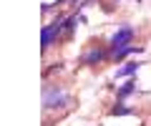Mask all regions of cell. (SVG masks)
Listing matches in <instances>:
<instances>
[{"label": "cell", "mask_w": 151, "mask_h": 126, "mask_svg": "<svg viewBox=\"0 0 151 126\" xmlns=\"http://www.w3.org/2000/svg\"><path fill=\"white\" fill-rule=\"evenodd\" d=\"M131 114H134V111L126 109L124 104H119V106H113V109H111V116H131Z\"/></svg>", "instance_id": "ba28073f"}, {"label": "cell", "mask_w": 151, "mask_h": 126, "mask_svg": "<svg viewBox=\"0 0 151 126\" xmlns=\"http://www.w3.org/2000/svg\"><path fill=\"white\" fill-rule=\"evenodd\" d=\"M131 38H134V28H131V25L119 28V30H116V35L111 38V53H116V50H121V48H129Z\"/></svg>", "instance_id": "7a4b0ae2"}, {"label": "cell", "mask_w": 151, "mask_h": 126, "mask_svg": "<svg viewBox=\"0 0 151 126\" xmlns=\"http://www.w3.org/2000/svg\"><path fill=\"white\" fill-rule=\"evenodd\" d=\"M63 18H58L55 23H50V25L43 28V40H40V48H50V43H53L55 38L60 35V30H63Z\"/></svg>", "instance_id": "3957f363"}, {"label": "cell", "mask_w": 151, "mask_h": 126, "mask_svg": "<svg viewBox=\"0 0 151 126\" xmlns=\"http://www.w3.org/2000/svg\"><path fill=\"white\" fill-rule=\"evenodd\" d=\"M131 53H144V48L141 45H129V48H121L116 50V53H111L113 58H124V55H131Z\"/></svg>", "instance_id": "5b68a950"}, {"label": "cell", "mask_w": 151, "mask_h": 126, "mask_svg": "<svg viewBox=\"0 0 151 126\" xmlns=\"http://www.w3.org/2000/svg\"><path fill=\"white\" fill-rule=\"evenodd\" d=\"M136 71H139V63H126V66L124 68H119V71H116V76H131V73H136Z\"/></svg>", "instance_id": "52a82bcc"}, {"label": "cell", "mask_w": 151, "mask_h": 126, "mask_svg": "<svg viewBox=\"0 0 151 126\" xmlns=\"http://www.w3.org/2000/svg\"><path fill=\"white\" fill-rule=\"evenodd\" d=\"M76 20H78V18H76V15H70L68 20H65V30H68V33H70V30H73V28H76Z\"/></svg>", "instance_id": "9c48e42d"}, {"label": "cell", "mask_w": 151, "mask_h": 126, "mask_svg": "<svg viewBox=\"0 0 151 126\" xmlns=\"http://www.w3.org/2000/svg\"><path fill=\"white\" fill-rule=\"evenodd\" d=\"M103 58H106V50H101V48L93 45V48L83 55V66H93V63H98V60H103Z\"/></svg>", "instance_id": "277c9868"}, {"label": "cell", "mask_w": 151, "mask_h": 126, "mask_svg": "<svg viewBox=\"0 0 151 126\" xmlns=\"http://www.w3.org/2000/svg\"><path fill=\"white\" fill-rule=\"evenodd\" d=\"M70 104V96L60 86H45L43 88V106L45 109H65Z\"/></svg>", "instance_id": "6da1fadb"}, {"label": "cell", "mask_w": 151, "mask_h": 126, "mask_svg": "<svg viewBox=\"0 0 151 126\" xmlns=\"http://www.w3.org/2000/svg\"><path fill=\"white\" fill-rule=\"evenodd\" d=\"M60 3H63V0H60Z\"/></svg>", "instance_id": "30bf717a"}, {"label": "cell", "mask_w": 151, "mask_h": 126, "mask_svg": "<svg viewBox=\"0 0 151 126\" xmlns=\"http://www.w3.org/2000/svg\"><path fill=\"white\" fill-rule=\"evenodd\" d=\"M134 91H136V81H126L124 86L119 88V99H126V96H131Z\"/></svg>", "instance_id": "8992f818"}]
</instances>
